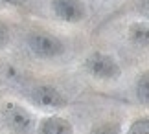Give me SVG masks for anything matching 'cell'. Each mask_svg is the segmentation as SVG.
<instances>
[{
	"mask_svg": "<svg viewBox=\"0 0 149 134\" xmlns=\"http://www.w3.org/2000/svg\"><path fill=\"white\" fill-rule=\"evenodd\" d=\"M125 134H149V118H140L133 121Z\"/></svg>",
	"mask_w": 149,
	"mask_h": 134,
	"instance_id": "30bf717a",
	"label": "cell"
},
{
	"mask_svg": "<svg viewBox=\"0 0 149 134\" xmlns=\"http://www.w3.org/2000/svg\"><path fill=\"white\" fill-rule=\"evenodd\" d=\"M9 40H11V31H9V28H8V24H4V22L0 20V50L6 48V46L9 44Z\"/></svg>",
	"mask_w": 149,
	"mask_h": 134,
	"instance_id": "8fae6325",
	"label": "cell"
},
{
	"mask_svg": "<svg viewBox=\"0 0 149 134\" xmlns=\"http://www.w3.org/2000/svg\"><path fill=\"white\" fill-rule=\"evenodd\" d=\"M2 118L6 127L15 134H31L37 125V119L31 110L15 101H9L4 105Z\"/></svg>",
	"mask_w": 149,
	"mask_h": 134,
	"instance_id": "6da1fadb",
	"label": "cell"
},
{
	"mask_svg": "<svg viewBox=\"0 0 149 134\" xmlns=\"http://www.w3.org/2000/svg\"><path fill=\"white\" fill-rule=\"evenodd\" d=\"M127 35L131 42L138 46H149V22H133Z\"/></svg>",
	"mask_w": 149,
	"mask_h": 134,
	"instance_id": "52a82bcc",
	"label": "cell"
},
{
	"mask_svg": "<svg viewBox=\"0 0 149 134\" xmlns=\"http://www.w3.org/2000/svg\"><path fill=\"white\" fill-rule=\"evenodd\" d=\"M26 42H28L30 51L35 57H39V59H54V57H59L65 53L63 40L59 37H55V35L44 33V31H37V33L28 35Z\"/></svg>",
	"mask_w": 149,
	"mask_h": 134,
	"instance_id": "3957f363",
	"label": "cell"
},
{
	"mask_svg": "<svg viewBox=\"0 0 149 134\" xmlns=\"http://www.w3.org/2000/svg\"><path fill=\"white\" fill-rule=\"evenodd\" d=\"M134 94L140 105L149 107V70H146V72H142L138 75L136 85H134Z\"/></svg>",
	"mask_w": 149,
	"mask_h": 134,
	"instance_id": "ba28073f",
	"label": "cell"
},
{
	"mask_svg": "<svg viewBox=\"0 0 149 134\" xmlns=\"http://www.w3.org/2000/svg\"><path fill=\"white\" fill-rule=\"evenodd\" d=\"M30 97L39 108H44V110H59V108H65L66 103H68L65 94L52 85L33 86L31 92H30Z\"/></svg>",
	"mask_w": 149,
	"mask_h": 134,
	"instance_id": "277c9868",
	"label": "cell"
},
{
	"mask_svg": "<svg viewBox=\"0 0 149 134\" xmlns=\"http://www.w3.org/2000/svg\"><path fill=\"white\" fill-rule=\"evenodd\" d=\"M147 9H149V0H147Z\"/></svg>",
	"mask_w": 149,
	"mask_h": 134,
	"instance_id": "4fadbf2b",
	"label": "cell"
},
{
	"mask_svg": "<svg viewBox=\"0 0 149 134\" xmlns=\"http://www.w3.org/2000/svg\"><path fill=\"white\" fill-rule=\"evenodd\" d=\"M85 70L96 79L101 81H112L118 79L120 74H122V68H120L118 61L114 57L103 53V51H92L83 62Z\"/></svg>",
	"mask_w": 149,
	"mask_h": 134,
	"instance_id": "7a4b0ae2",
	"label": "cell"
},
{
	"mask_svg": "<svg viewBox=\"0 0 149 134\" xmlns=\"http://www.w3.org/2000/svg\"><path fill=\"white\" fill-rule=\"evenodd\" d=\"M88 134H122V123L120 121H101V123H96Z\"/></svg>",
	"mask_w": 149,
	"mask_h": 134,
	"instance_id": "9c48e42d",
	"label": "cell"
},
{
	"mask_svg": "<svg viewBox=\"0 0 149 134\" xmlns=\"http://www.w3.org/2000/svg\"><path fill=\"white\" fill-rule=\"evenodd\" d=\"M35 134H74V125L63 116L52 114L35 125Z\"/></svg>",
	"mask_w": 149,
	"mask_h": 134,
	"instance_id": "8992f818",
	"label": "cell"
},
{
	"mask_svg": "<svg viewBox=\"0 0 149 134\" xmlns=\"http://www.w3.org/2000/svg\"><path fill=\"white\" fill-rule=\"evenodd\" d=\"M50 8L57 19L68 24L81 22L87 17V6L83 0H52Z\"/></svg>",
	"mask_w": 149,
	"mask_h": 134,
	"instance_id": "5b68a950",
	"label": "cell"
},
{
	"mask_svg": "<svg viewBox=\"0 0 149 134\" xmlns=\"http://www.w3.org/2000/svg\"><path fill=\"white\" fill-rule=\"evenodd\" d=\"M4 4H9V6H19V4H24L26 0H0Z\"/></svg>",
	"mask_w": 149,
	"mask_h": 134,
	"instance_id": "7c38bea8",
	"label": "cell"
}]
</instances>
